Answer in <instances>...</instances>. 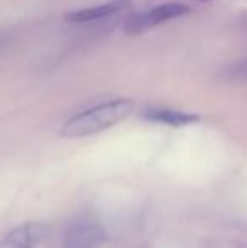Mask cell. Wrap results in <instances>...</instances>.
<instances>
[{"label": "cell", "mask_w": 247, "mask_h": 248, "mask_svg": "<svg viewBox=\"0 0 247 248\" xmlns=\"http://www.w3.org/2000/svg\"><path fill=\"white\" fill-rule=\"evenodd\" d=\"M200 2H207V0H200Z\"/></svg>", "instance_id": "cell-7"}, {"label": "cell", "mask_w": 247, "mask_h": 248, "mask_svg": "<svg viewBox=\"0 0 247 248\" xmlns=\"http://www.w3.org/2000/svg\"><path fill=\"white\" fill-rule=\"evenodd\" d=\"M135 110L132 98H115L103 101L92 108L73 115L63 124L60 135L65 139H82L100 134L129 118Z\"/></svg>", "instance_id": "cell-1"}, {"label": "cell", "mask_w": 247, "mask_h": 248, "mask_svg": "<svg viewBox=\"0 0 247 248\" xmlns=\"http://www.w3.org/2000/svg\"><path fill=\"white\" fill-rule=\"evenodd\" d=\"M119 7H120L119 2H110V3H102V5L86 7V9H80V10H75V12L68 14L65 19L71 24L95 22V20H102V19H105V17L112 16L114 12L119 10Z\"/></svg>", "instance_id": "cell-6"}, {"label": "cell", "mask_w": 247, "mask_h": 248, "mask_svg": "<svg viewBox=\"0 0 247 248\" xmlns=\"http://www.w3.org/2000/svg\"><path fill=\"white\" fill-rule=\"evenodd\" d=\"M46 235L48 228L41 223H24L3 236L0 248H36Z\"/></svg>", "instance_id": "cell-4"}, {"label": "cell", "mask_w": 247, "mask_h": 248, "mask_svg": "<svg viewBox=\"0 0 247 248\" xmlns=\"http://www.w3.org/2000/svg\"><path fill=\"white\" fill-rule=\"evenodd\" d=\"M107 240V232L99 221H78L68 230L61 248H99Z\"/></svg>", "instance_id": "cell-3"}, {"label": "cell", "mask_w": 247, "mask_h": 248, "mask_svg": "<svg viewBox=\"0 0 247 248\" xmlns=\"http://www.w3.org/2000/svg\"><path fill=\"white\" fill-rule=\"evenodd\" d=\"M188 12H190V7L185 5V3H163V5L146 10V12L132 16L125 24V32L131 34V36H135V34L154 29V27L161 26V24L168 22V20L186 16Z\"/></svg>", "instance_id": "cell-2"}, {"label": "cell", "mask_w": 247, "mask_h": 248, "mask_svg": "<svg viewBox=\"0 0 247 248\" xmlns=\"http://www.w3.org/2000/svg\"><path fill=\"white\" fill-rule=\"evenodd\" d=\"M142 118H146L148 122L168 125V127H175V128L195 125L201 120L200 115H197V113L175 110V108H163V107L146 108V110L142 111Z\"/></svg>", "instance_id": "cell-5"}]
</instances>
